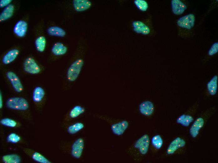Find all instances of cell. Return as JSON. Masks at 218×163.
<instances>
[{
	"instance_id": "1",
	"label": "cell",
	"mask_w": 218,
	"mask_h": 163,
	"mask_svg": "<svg viewBox=\"0 0 218 163\" xmlns=\"http://www.w3.org/2000/svg\"><path fill=\"white\" fill-rule=\"evenodd\" d=\"M195 23V16L193 13H189L179 18L176 25L178 36L184 39L193 36Z\"/></svg>"
},
{
	"instance_id": "2",
	"label": "cell",
	"mask_w": 218,
	"mask_h": 163,
	"mask_svg": "<svg viewBox=\"0 0 218 163\" xmlns=\"http://www.w3.org/2000/svg\"><path fill=\"white\" fill-rule=\"evenodd\" d=\"M216 108L213 106L201 112L194 119L189 130L191 137L196 138L200 134L206 122L216 112Z\"/></svg>"
},
{
	"instance_id": "3",
	"label": "cell",
	"mask_w": 218,
	"mask_h": 163,
	"mask_svg": "<svg viewBox=\"0 0 218 163\" xmlns=\"http://www.w3.org/2000/svg\"><path fill=\"white\" fill-rule=\"evenodd\" d=\"M200 103L198 101L190 107L184 113L179 116L176 119V123L182 126L188 127L195 119V115L199 107Z\"/></svg>"
},
{
	"instance_id": "4",
	"label": "cell",
	"mask_w": 218,
	"mask_h": 163,
	"mask_svg": "<svg viewBox=\"0 0 218 163\" xmlns=\"http://www.w3.org/2000/svg\"><path fill=\"white\" fill-rule=\"evenodd\" d=\"M84 64L83 59L79 57L71 64L66 74V79L68 82L73 83L76 81L80 74Z\"/></svg>"
},
{
	"instance_id": "5",
	"label": "cell",
	"mask_w": 218,
	"mask_h": 163,
	"mask_svg": "<svg viewBox=\"0 0 218 163\" xmlns=\"http://www.w3.org/2000/svg\"><path fill=\"white\" fill-rule=\"evenodd\" d=\"M6 105L9 109L21 111L26 110L29 107L27 100L19 97H13L8 98L6 101Z\"/></svg>"
},
{
	"instance_id": "6",
	"label": "cell",
	"mask_w": 218,
	"mask_h": 163,
	"mask_svg": "<svg viewBox=\"0 0 218 163\" xmlns=\"http://www.w3.org/2000/svg\"><path fill=\"white\" fill-rule=\"evenodd\" d=\"M185 140L183 138L178 137L170 143L166 152L168 155H172L176 153L179 150L183 148L186 145Z\"/></svg>"
},
{
	"instance_id": "7",
	"label": "cell",
	"mask_w": 218,
	"mask_h": 163,
	"mask_svg": "<svg viewBox=\"0 0 218 163\" xmlns=\"http://www.w3.org/2000/svg\"><path fill=\"white\" fill-rule=\"evenodd\" d=\"M23 69L25 71L31 74L39 73L40 68L35 60L31 57L27 58L23 64Z\"/></svg>"
},
{
	"instance_id": "8",
	"label": "cell",
	"mask_w": 218,
	"mask_h": 163,
	"mask_svg": "<svg viewBox=\"0 0 218 163\" xmlns=\"http://www.w3.org/2000/svg\"><path fill=\"white\" fill-rule=\"evenodd\" d=\"M171 8L174 14L179 15L183 14L187 9L188 3L184 0H172L171 1Z\"/></svg>"
},
{
	"instance_id": "9",
	"label": "cell",
	"mask_w": 218,
	"mask_h": 163,
	"mask_svg": "<svg viewBox=\"0 0 218 163\" xmlns=\"http://www.w3.org/2000/svg\"><path fill=\"white\" fill-rule=\"evenodd\" d=\"M149 144V136L148 134H145L136 141L134 144V146L138 150L141 154L144 155L148 152Z\"/></svg>"
},
{
	"instance_id": "10",
	"label": "cell",
	"mask_w": 218,
	"mask_h": 163,
	"mask_svg": "<svg viewBox=\"0 0 218 163\" xmlns=\"http://www.w3.org/2000/svg\"><path fill=\"white\" fill-rule=\"evenodd\" d=\"M148 24L139 21H133L132 23V26L134 31L135 32L145 35H148L151 34L152 28Z\"/></svg>"
},
{
	"instance_id": "11",
	"label": "cell",
	"mask_w": 218,
	"mask_h": 163,
	"mask_svg": "<svg viewBox=\"0 0 218 163\" xmlns=\"http://www.w3.org/2000/svg\"><path fill=\"white\" fill-rule=\"evenodd\" d=\"M6 75L14 90L18 93L22 92L23 90V86L18 76L12 71H8Z\"/></svg>"
},
{
	"instance_id": "12",
	"label": "cell",
	"mask_w": 218,
	"mask_h": 163,
	"mask_svg": "<svg viewBox=\"0 0 218 163\" xmlns=\"http://www.w3.org/2000/svg\"><path fill=\"white\" fill-rule=\"evenodd\" d=\"M84 141L82 138L76 139L73 144L71 154L75 158L79 159L82 155L84 147Z\"/></svg>"
},
{
	"instance_id": "13",
	"label": "cell",
	"mask_w": 218,
	"mask_h": 163,
	"mask_svg": "<svg viewBox=\"0 0 218 163\" xmlns=\"http://www.w3.org/2000/svg\"><path fill=\"white\" fill-rule=\"evenodd\" d=\"M218 89V76L214 75L207 83L205 94L207 97L216 95Z\"/></svg>"
},
{
	"instance_id": "14",
	"label": "cell",
	"mask_w": 218,
	"mask_h": 163,
	"mask_svg": "<svg viewBox=\"0 0 218 163\" xmlns=\"http://www.w3.org/2000/svg\"><path fill=\"white\" fill-rule=\"evenodd\" d=\"M154 107L152 102L145 101L141 103L139 106V110L142 114L146 116H150L153 113Z\"/></svg>"
},
{
	"instance_id": "15",
	"label": "cell",
	"mask_w": 218,
	"mask_h": 163,
	"mask_svg": "<svg viewBox=\"0 0 218 163\" xmlns=\"http://www.w3.org/2000/svg\"><path fill=\"white\" fill-rule=\"evenodd\" d=\"M128 126V122L126 120H123L112 125L111 129L114 134L120 135L123 134Z\"/></svg>"
},
{
	"instance_id": "16",
	"label": "cell",
	"mask_w": 218,
	"mask_h": 163,
	"mask_svg": "<svg viewBox=\"0 0 218 163\" xmlns=\"http://www.w3.org/2000/svg\"><path fill=\"white\" fill-rule=\"evenodd\" d=\"M27 27V24L25 21L19 20L15 24L13 28V32L17 36L23 37L26 34Z\"/></svg>"
},
{
	"instance_id": "17",
	"label": "cell",
	"mask_w": 218,
	"mask_h": 163,
	"mask_svg": "<svg viewBox=\"0 0 218 163\" xmlns=\"http://www.w3.org/2000/svg\"><path fill=\"white\" fill-rule=\"evenodd\" d=\"M73 5L76 11L81 12L89 9L91 7L92 3L88 0H74Z\"/></svg>"
},
{
	"instance_id": "18",
	"label": "cell",
	"mask_w": 218,
	"mask_h": 163,
	"mask_svg": "<svg viewBox=\"0 0 218 163\" xmlns=\"http://www.w3.org/2000/svg\"><path fill=\"white\" fill-rule=\"evenodd\" d=\"M51 51L53 54L55 56H61L66 53L67 48L63 43L58 42L53 45Z\"/></svg>"
},
{
	"instance_id": "19",
	"label": "cell",
	"mask_w": 218,
	"mask_h": 163,
	"mask_svg": "<svg viewBox=\"0 0 218 163\" xmlns=\"http://www.w3.org/2000/svg\"><path fill=\"white\" fill-rule=\"evenodd\" d=\"M19 50L16 49H12L7 52L3 56L2 62L5 65L8 64L13 61L19 54Z\"/></svg>"
},
{
	"instance_id": "20",
	"label": "cell",
	"mask_w": 218,
	"mask_h": 163,
	"mask_svg": "<svg viewBox=\"0 0 218 163\" xmlns=\"http://www.w3.org/2000/svg\"><path fill=\"white\" fill-rule=\"evenodd\" d=\"M14 6L12 4H10L6 7L0 14V22L5 21L11 17L14 13Z\"/></svg>"
},
{
	"instance_id": "21",
	"label": "cell",
	"mask_w": 218,
	"mask_h": 163,
	"mask_svg": "<svg viewBox=\"0 0 218 163\" xmlns=\"http://www.w3.org/2000/svg\"><path fill=\"white\" fill-rule=\"evenodd\" d=\"M48 34L52 36L64 37L66 34L65 31L62 28L57 26L49 27L47 29Z\"/></svg>"
},
{
	"instance_id": "22",
	"label": "cell",
	"mask_w": 218,
	"mask_h": 163,
	"mask_svg": "<svg viewBox=\"0 0 218 163\" xmlns=\"http://www.w3.org/2000/svg\"><path fill=\"white\" fill-rule=\"evenodd\" d=\"M45 93L42 87L40 86L36 87L33 92V101L36 103L40 102L43 98Z\"/></svg>"
},
{
	"instance_id": "23",
	"label": "cell",
	"mask_w": 218,
	"mask_h": 163,
	"mask_svg": "<svg viewBox=\"0 0 218 163\" xmlns=\"http://www.w3.org/2000/svg\"><path fill=\"white\" fill-rule=\"evenodd\" d=\"M85 111V108L80 105L74 106L70 110L69 116L71 118H76L83 114Z\"/></svg>"
},
{
	"instance_id": "24",
	"label": "cell",
	"mask_w": 218,
	"mask_h": 163,
	"mask_svg": "<svg viewBox=\"0 0 218 163\" xmlns=\"http://www.w3.org/2000/svg\"><path fill=\"white\" fill-rule=\"evenodd\" d=\"M2 160L5 163H19L21 160L19 156L15 154L4 155L2 157Z\"/></svg>"
},
{
	"instance_id": "25",
	"label": "cell",
	"mask_w": 218,
	"mask_h": 163,
	"mask_svg": "<svg viewBox=\"0 0 218 163\" xmlns=\"http://www.w3.org/2000/svg\"><path fill=\"white\" fill-rule=\"evenodd\" d=\"M46 45V39L43 36L38 37L35 41V46L37 50L40 52H43Z\"/></svg>"
},
{
	"instance_id": "26",
	"label": "cell",
	"mask_w": 218,
	"mask_h": 163,
	"mask_svg": "<svg viewBox=\"0 0 218 163\" xmlns=\"http://www.w3.org/2000/svg\"><path fill=\"white\" fill-rule=\"evenodd\" d=\"M218 52V42H216L212 44L209 49L206 56L204 59V63L207 62L210 58L215 55Z\"/></svg>"
},
{
	"instance_id": "27",
	"label": "cell",
	"mask_w": 218,
	"mask_h": 163,
	"mask_svg": "<svg viewBox=\"0 0 218 163\" xmlns=\"http://www.w3.org/2000/svg\"><path fill=\"white\" fill-rule=\"evenodd\" d=\"M84 127L83 123L77 122L69 126L68 128L67 131L70 134H74L83 129Z\"/></svg>"
},
{
	"instance_id": "28",
	"label": "cell",
	"mask_w": 218,
	"mask_h": 163,
	"mask_svg": "<svg viewBox=\"0 0 218 163\" xmlns=\"http://www.w3.org/2000/svg\"><path fill=\"white\" fill-rule=\"evenodd\" d=\"M153 146L157 149H159L163 145V140L161 136L158 134L153 136L151 140Z\"/></svg>"
},
{
	"instance_id": "29",
	"label": "cell",
	"mask_w": 218,
	"mask_h": 163,
	"mask_svg": "<svg viewBox=\"0 0 218 163\" xmlns=\"http://www.w3.org/2000/svg\"><path fill=\"white\" fill-rule=\"evenodd\" d=\"M32 158L35 161L40 163H50L51 162L40 153L35 152L32 156Z\"/></svg>"
},
{
	"instance_id": "30",
	"label": "cell",
	"mask_w": 218,
	"mask_h": 163,
	"mask_svg": "<svg viewBox=\"0 0 218 163\" xmlns=\"http://www.w3.org/2000/svg\"><path fill=\"white\" fill-rule=\"evenodd\" d=\"M134 3L137 8L140 10L144 12L148 9V5L147 2L143 0H136Z\"/></svg>"
},
{
	"instance_id": "31",
	"label": "cell",
	"mask_w": 218,
	"mask_h": 163,
	"mask_svg": "<svg viewBox=\"0 0 218 163\" xmlns=\"http://www.w3.org/2000/svg\"><path fill=\"white\" fill-rule=\"evenodd\" d=\"M0 123L4 126L10 127H14L17 125V123L15 121L8 118L2 119Z\"/></svg>"
},
{
	"instance_id": "32",
	"label": "cell",
	"mask_w": 218,
	"mask_h": 163,
	"mask_svg": "<svg viewBox=\"0 0 218 163\" xmlns=\"http://www.w3.org/2000/svg\"><path fill=\"white\" fill-rule=\"evenodd\" d=\"M6 139L8 142L16 144L20 141L21 138L17 134L14 133H11L7 136Z\"/></svg>"
},
{
	"instance_id": "33",
	"label": "cell",
	"mask_w": 218,
	"mask_h": 163,
	"mask_svg": "<svg viewBox=\"0 0 218 163\" xmlns=\"http://www.w3.org/2000/svg\"><path fill=\"white\" fill-rule=\"evenodd\" d=\"M11 0H1L0 2V7L3 8L5 6H7L10 4L11 2Z\"/></svg>"
},
{
	"instance_id": "34",
	"label": "cell",
	"mask_w": 218,
	"mask_h": 163,
	"mask_svg": "<svg viewBox=\"0 0 218 163\" xmlns=\"http://www.w3.org/2000/svg\"><path fill=\"white\" fill-rule=\"evenodd\" d=\"M3 106V102L2 98V94H1V92H0V108H1Z\"/></svg>"
}]
</instances>
